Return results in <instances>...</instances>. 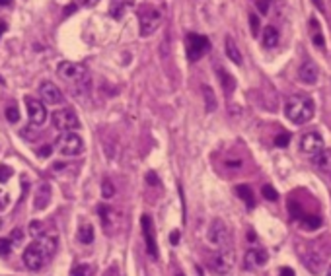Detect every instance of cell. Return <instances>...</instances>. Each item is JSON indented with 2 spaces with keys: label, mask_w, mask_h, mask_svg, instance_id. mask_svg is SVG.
I'll return each instance as SVG.
<instances>
[{
  "label": "cell",
  "mask_w": 331,
  "mask_h": 276,
  "mask_svg": "<svg viewBox=\"0 0 331 276\" xmlns=\"http://www.w3.org/2000/svg\"><path fill=\"white\" fill-rule=\"evenodd\" d=\"M51 121H53V126L61 132H68V130H76L80 128V119L76 117V113L68 107H63V109H57L53 111L51 115Z\"/></svg>",
  "instance_id": "277c9868"
},
{
  "label": "cell",
  "mask_w": 331,
  "mask_h": 276,
  "mask_svg": "<svg viewBox=\"0 0 331 276\" xmlns=\"http://www.w3.org/2000/svg\"><path fill=\"white\" fill-rule=\"evenodd\" d=\"M261 193H263V197H265L267 200H271V202H275V200L279 199V193H277V191H275L271 185H265V187L261 189Z\"/></svg>",
  "instance_id": "1f68e13d"
},
{
  "label": "cell",
  "mask_w": 331,
  "mask_h": 276,
  "mask_svg": "<svg viewBox=\"0 0 331 276\" xmlns=\"http://www.w3.org/2000/svg\"><path fill=\"white\" fill-rule=\"evenodd\" d=\"M178 276H185V274H182V272H180V274H178Z\"/></svg>",
  "instance_id": "11a10c76"
},
{
  "label": "cell",
  "mask_w": 331,
  "mask_h": 276,
  "mask_svg": "<svg viewBox=\"0 0 331 276\" xmlns=\"http://www.w3.org/2000/svg\"><path fill=\"white\" fill-rule=\"evenodd\" d=\"M8 204H10V195L0 189V210H4Z\"/></svg>",
  "instance_id": "ab89813d"
},
{
  "label": "cell",
  "mask_w": 331,
  "mask_h": 276,
  "mask_svg": "<svg viewBox=\"0 0 331 276\" xmlns=\"http://www.w3.org/2000/svg\"><path fill=\"white\" fill-rule=\"evenodd\" d=\"M10 251H12V241H10V237H0V257H8L10 255Z\"/></svg>",
  "instance_id": "f546056e"
},
{
  "label": "cell",
  "mask_w": 331,
  "mask_h": 276,
  "mask_svg": "<svg viewBox=\"0 0 331 276\" xmlns=\"http://www.w3.org/2000/svg\"><path fill=\"white\" fill-rule=\"evenodd\" d=\"M12 168H8V166H0V183H6L10 177H12Z\"/></svg>",
  "instance_id": "836d02e7"
},
{
  "label": "cell",
  "mask_w": 331,
  "mask_h": 276,
  "mask_svg": "<svg viewBox=\"0 0 331 276\" xmlns=\"http://www.w3.org/2000/svg\"><path fill=\"white\" fill-rule=\"evenodd\" d=\"M125 8H127V0H111V4H109V16L115 18V20H121Z\"/></svg>",
  "instance_id": "d4e9b609"
},
{
  "label": "cell",
  "mask_w": 331,
  "mask_h": 276,
  "mask_svg": "<svg viewBox=\"0 0 331 276\" xmlns=\"http://www.w3.org/2000/svg\"><path fill=\"white\" fill-rule=\"evenodd\" d=\"M103 276H119V270H117L115 266H111V268H107V270L103 272Z\"/></svg>",
  "instance_id": "ee69618b"
},
{
  "label": "cell",
  "mask_w": 331,
  "mask_h": 276,
  "mask_svg": "<svg viewBox=\"0 0 331 276\" xmlns=\"http://www.w3.org/2000/svg\"><path fill=\"white\" fill-rule=\"evenodd\" d=\"M37 245L41 247V251H43V255H45V259H49V257H53V253L57 251V237L55 235H47V233H41V235H37Z\"/></svg>",
  "instance_id": "ac0fdd59"
},
{
  "label": "cell",
  "mask_w": 331,
  "mask_h": 276,
  "mask_svg": "<svg viewBox=\"0 0 331 276\" xmlns=\"http://www.w3.org/2000/svg\"><path fill=\"white\" fill-rule=\"evenodd\" d=\"M300 220H302V230H306V231H315L323 224V220L319 216H306V218L302 216Z\"/></svg>",
  "instance_id": "cb8c5ba5"
},
{
  "label": "cell",
  "mask_w": 331,
  "mask_h": 276,
  "mask_svg": "<svg viewBox=\"0 0 331 276\" xmlns=\"http://www.w3.org/2000/svg\"><path fill=\"white\" fill-rule=\"evenodd\" d=\"M216 72H218V76H220V80H222V86H224V92H228V93H230V92L234 90V86H236V82H234V78H232V76H230V74H228L226 70H222V68H218Z\"/></svg>",
  "instance_id": "484cf974"
},
{
  "label": "cell",
  "mask_w": 331,
  "mask_h": 276,
  "mask_svg": "<svg viewBox=\"0 0 331 276\" xmlns=\"http://www.w3.org/2000/svg\"><path fill=\"white\" fill-rule=\"evenodd\" d=\"M170 241H172L174 245H178V243H180V231H172V235H170Z\"/></svg>",
  "instance_id": "f6af8a7d"
},
{
  "label": "cell",
  "mask_w": 331,
  "mask_h": 276,
  "mask_svg": "<svg viewBox=\"0 0 331 276\" xmlns=\"http://www.w3.org/2000/svg\"><path fill=\"white\" fill-rule=\"evenodd\" d=\"M30 231H32V235H41L43 233V224L41 222H37V220H33L32 224H30Z\"/></svg>",
  "instance_id": "8d00e7d4"
},
{
  "label": "cell",
  "mask_w": 331,
  "mask_h": 276,
  "mask_svg": "<svg viewBox=\"0 0 331 276\" xmlns=\"http://www.w3.org/2000/svg\"><path fill=\"white\" fill-rule=\"evenodd\" d=\"M325 276H331V266H329V270H327V274Z\"/></svg>",
  "instance_id": "db71d44e"
},
{
  "label": "cell",
  "mask_w": 331,
  "mask_h": 276,
  "mask_svg": "<svg viewBox=\"0 0 331 276\" xmlns=\"http://www.w3.org/2000/svg\"><path fill=\"white\" fill-rule=\"evenodd\" d=\"M45 262V255L41 251V247L37 245V241H33L32 245L26 247L24 251V264L30 268V270H39Z\"/></svg>",
  "instance_id": "30bf717a"
},
{
  "label": "cell",
  "mask_w": 331,
  "mask_h": 276,
  "mask_svg": "<svg viewBox=\"0 0 331 276\" xmlns=\"http://www.w3.org/2000/svg\"><path fill=\"white\" fill-rule=\"evenodd\" d=\"M271 2H273V0H257V8H259V12H261L263 16L269 12V8H271Z\"/></svg>",
  "instance_id": "f35d334b"
},
{
  "label": "cell",
  "mask_w": 331,
  "mask_h": 276,
  "mask_svg": "<svg viewBox=\"0 0 331 276\" xmlns=\"http://www.w3.org/2000/svg\"><path fill=\"white\" fill-rule=\"evenodd\" d=\"M70 276H92V266L90 264H76L70 270Z\"/></svg>",
  "instance_id": "4316f807"
},
{
  "label": "cell",
  "mask_w": 331,
  "mask_h": 276,
  "mask_svg": "<svg viewBox=\"0 0 331 276\" xmlns=\"http://www.w3.org/2000/svg\"><path fill=\"white\" fill-rule=\"evenodd\" d=\"M236 195L248 204V208H253L255 206V197H253V191L248 187V185H238L236 187Z\"/></svg>",
  "instance_id": "7402d4cb"
},
{
  "label": "cell",
  "mask_w": 331,
  "mask_h": 276,
  "mask_svg": "<svg viewBox=\"0 0 331 276\" xmlns=\"http://www.w3.org/2000/svg\"><path fill=\"white\" fill-rule=\"evenodd\" d=\"M224 47H226V57H228L234 64H242V62H244L242 53H240V49H238V45L234 43V39H232V37H226Z\"/></svg>",
  "instance_id": "d6986e66"
},
{
  "label": "cell",
  "mask_w": 331,
  "mask_h": 276,
  "mask_svg": "<svg viewBox=\"0 0 331 276\" xmlns=\"http://www.w3.org/2000/svg\"><path fill=\"white\" fill-rule=\"evenodd\" d=\"M300 148H302V152H306V154H310V156L321 152V150H323V138H321V134L315 132V130L306 132V134L302 136V140H300Z\"/></svg>",
  "instance_id": "8fae6325"
},
{
  "label": "cell",
  "mask_w": 331,
  "mask_h": 276,
  "mask_svg": "<svg viewBox=\"0 0 331 276\" xmlns=\"http://www.w3.org/2000/svg\"><path fill=\"white\" fill-rule=\"evenodd\" d=\"M14 0H0V6H12Z\"/></svg>",
  "instance_id": "681fc988"
},
{
  "label": "cell",
  "mask_w": 331,
  "mask_h": 276,
  "mask_svg": "<svg viewBox=\"0 0 331 276\" xmlns=\"http://www.w3.org/2000/svg\"><path fill=\"white\" fill-rule=\"evenodd\" d=\"M146 179H148V183H150V185H158V183H160V181H158L152 173H148V177H146Z\"/></svg>",
  "instance_id": "c3c4849f"
},
{
  "label": "cell",
  "mask_w": 331,
  "mask_h": 276,
  "mask_svg": "<svg viewBox=\"0 0 331 276\" xmlns=\"http://www.w3.org/2000/svg\"><path fill=\"white\" fill-rule=\"evenodd\" d=\"M203 92H205V97H207V111H215L216 101H215V93H213V90H211L209 86H205V88H203Z\"/></svg>",
  "instance_id": "83f0119b"
},
{
  "label": "cell",
  "mask_w": 331,
  "mask_h": 276,
  "mask_svg": "<svg viewBox=\"0 0 331 276\" xmlns=\"http://www.w3.org/2000/svg\"><path fill=\"white\" fill-rule=\"evenodd\" d=\"M10 241H12V245H20L24 241V231L22 230H14L10 233Z\"/></svg>",
  "instance_id": "74e56055"
},
{
  "label": "cell",
  "mask_w": 331,
  "mask_h": 276,
  "mask_svg": "<svg viewBox=\"0 0 331 276\" xmlns=\"http://www.w3.org/2000/svg\"><path fill=\"white\" fill-rule=\"evenodd\" d=\"M162 22V12L152 6H144L138 12V24H140V35H152Z\"/></svg>",
  "instance_id": "5b68a950"
},
{
  "label": "cell",
  "mask_w": 331,
  "mask_h": 276,
  "mask_svg": "<svg viewBox=\"0 0 331 276\" xmlns=\"http://www.w3.org/2000/svg\"><path fill=\"white\" fill-rule=\"evenodd\" d=\"M288 212H290V218H294V220L302 218V210H300L298 202H288Z\"/></svg>",
  "instance_id": "d6a6232c"
},
{
  "label": "cell",
  "mask_w": 331,
  "mask_h": 276,
  "mask_svg": "<svg viewBox=\"0 0 331 276\" xmlns=\"http://www.w3.org/2000/svg\"><path fill=\"white\" fill-rule=\"evenodd\" d=\"M302 262L306 264V268L312 272V274H321V266H323V257L315 251H306L302 257Z\"/></svg>",
  "instance_id": "e0dca14e"
},
{
  "label": "cell",
  "mask_w": 331,
  "mask_h": 276,
  "mask_svg": "<svg viewBox=\"0 0 331 276\" xmlns=\"http://www.w3.org/2000/svg\"><path fill=\"white\" fill-rule=\"evenodd\" d=\"M315 105L310 95H294L284 105V115L294 124H304L314 117Z\"/></svg>",
  "instance_id": "6da1fadb"
},
{
  "label": "cell",
  "mask_w": 331,
  "mask_h": 276,
  "mask_svg": "<svg viewBox=\"0 0 331 276\" xmlns=\"http://www.w3.org/2000/svg\"><path fill=\"white\" fill-rule=\"evenodd\" d=\"M267 261H269V253L265 249H249L246 253V257H244V266L248 270H251V268L263 266Z\"/></svg>",
  "instance_id": "5bb4252c"
},
{
  "label": "cell",
  "mask_w": 331,
  "mask_h": 276,
  "mask_svg": "<svg viewBox=\"0 0 331 276\" xmlns=\"http://www.w3.org/2000/svg\"><path fill=\"white\" fill-rule=\"evenodd\" d=\"M6 119H8L10 123H18V121H20L18 109H16V107H8V109H6Z\"/></svg>",
  "instance_id": "d590c367"
},
{
  "label": "cell",
  "mask_w": 331,
  "mask_h": 276,
  "mask_svg": "<svg viewBox=\"0 0 331 276\" xmlns=\"http://www.w3.org/2000/svg\"><path fill=\"white\" fill-rule=\"evenodd\" d=\"M263 45L267 47V49H273V47H277V43H279V31H277V28H273V26H267L265 30H263Z\"/></svg>",
  "instance_id": "ffe728a7"
},
{
  "label": "cell",
  "mask_w": 331,
  "mask_h": 276,
  "mask_svg": "<svg viewBox=\"0 0 331 276\" xmlns=\"http://www.w3.org/2000/svg\"><path fill=\"white\" fill-rule=\"evenodd\" d=\"M248 239H249V241H255V233H253V231H249V233H248Z\"/></svg>",
  "instance_id": "f5cc1de1"
},
{
  "label": "cell",
  "mask_w": 331,
  "mask_h": 276,
  "mask_svg": "<svg viewBox=\"0 0 331 276\" xmlns=\"http://www.w3.org/2000/svg\"><path fill=\"white\" fill-rule=\"evenodd\" d=\"M115 195V187H113V183L109 181V179H105L103 183H101V197L103 199H111Z\"/></svg>",
  "instance_id": "f1b7e54d"
},
{
  "label": "cell",
  "mask_w": 331,
  "mask_h": 276,
  "mask_svg": "<svg viewBox=\"0 0 331 276\" xmlns=\"http://www.w3.org/2000/svg\"><path fill=\"white\" fill-rule=\"evenodd\" d=\"M51 200V185L49 183H41L35 189V197H33V208L35 210H45L47 204Z\"/></svg>",
  "instance_id": "2e32d148"
},
{
  "label": "cell",
  "mask_w": 331,
  "mask_h": 276,
  "mask_svg": "<svg viewBox=\"0 0 331 276\" xmlns=\"http://www.w3.org/2000/svg\"><path fill=\"white\" fill-rule=\"evenodd\" d=\"M314 45H317V47H321V49H323V45H325L323 35H321L319 31H315V33H314Z\"/></svg>",
  "instance_id": "b9f144b4"
},
{
  "label": "cell",
  "mask_w": 331,
  "mask_h": 276,
  "mask_svg": "<svg viewBox=\"0 0 331 276\" xmlns=\"http://www.w3.org/2000/svg\"><path fill=\"white\" fill-rule=\"evenodd\" d=\"M140 226H142V235H144V243H146V251L152 259H158V247H156V237H154V222L148 214H144L140 218Z\"/></svg>",
  "instance_id": "ba28073f"
},
{
  "label": "cell",
  "mask_w": 331,
  "mask_h": 276,
  "mask_svg": "<svg viewBox=\"0 0 331 276\" xmlns=\"http://www.w3.org/2000/svg\"><path fill=\"white\" fill-rule=\"evenodd\" d=\"M281 276H296V274H294V270H292V268H288V266H284V268L281 270Z\"/></svg>",
  "instance_id": "bcb514c9"
},
{
  "label": "cell",
  "mask_w": 331,
  "mask_h": 276,
  "mask_svg": "<svg viewBox=\"0 0 331 276\" xmlns=\"http://www.w3.org/2000/svg\"><path fill=\"white\" fill-rule=\"evenodd\" d=\"M4 31H6V24H4V22H0V35H2Z\"/></svg>",
  "instance_id": "816d5d0a"
},
{
  "label": "cell",
  "mask_w": 331,
  "mask_h": 276,
  "mask_svg": "<svg viewBox=\"0 0 331 276\" xmlns=\"http://www.w3.org/2000/svg\"><path fill=\"white\" fill-rule=\"evenodd\" d=\"M78 241L84 243V245H90L94 241V228H92V224H82L78 228Z\"/></svg>",
  "instance_id": "603a6c76"
},
{
  "label": "cell",
  "mask_w": 331,
  "mask_h": 276,
  "mask_svg": "<svg viewBox=\"0 0 331 276\" xmlns=\"http://www.w3.org/2000/svg\"><path fill=\"white\" fill-rule=\"evenodd\" d=\"M57 150L63 156H78L84 150V140H82V138L76 132H72V130L63 132L57 138Z\"/></svg>",
  "instance_id": "3957f363"
},
{
  "label": "cell",
  "mask_w": 331,
  "mask_h": 276,
  "mask_svg": "<svg viewBox=\"0 0 331 276\" xmlns=\"http://www.w3.org/2000/svg\"><path fill=\"white\" fill-rule=\"evenodd\" d=\"M57 74L65 80H70V82H82L86 78V68L82 64H76V62H68V61H63L59 66H57Z\"/></svg>",
  "instance_id": "52a82bcc"
},
{
  "label": "cell",
  "mask_w": 331,
  "mask_h": 276,
  "mask_svg": "<svg viewBox=\"0 0 331 276\" xmlns=\"http://www.w3.org/2000/svg\"><path fill=\"white\" fill-rule=\"evenodd\" d=\"M26 105H28V115H30V121L33 124H43L47 121V109H45V103L37 97H32L28 95L26 97Z\"/></svg>",
  "instance_id": "9c48e42d"
},
{
  "label": "cell",
  "mask_w": 331,
  "mask_h": 276,
  "mask_svg": "<svg viewBox=\"0 0 331 276\" xmlns=\"http://www.w3.org/2000/svg\"><path fill=\"white\" fill-rule=\"evenodd\" d=\"M39 95L45 105H57L63 101V92L53 84V82H43L39 86Z\"/></svg>",
  "instance_id": "7c38bea8"
},
{
  "label": "cell",
  "mask_w": 331,
  "mask_h": 276,
  "mask_svg": "<svg viewBox=\"0 0 331 276\" xmlns=\"http://www.w3.org/2000/svg\"><path fill=\"white\" fill-rule=\"evenodd\" d=\"M209 241L213 245H218V247L228 243V228H226V224L222 220H215L211 224V228H209Z\"/></svg>",
  "instance_id": "4fadbf2b"
},
{
  "label": "cell",
  "mask_w": 331,
  "mask_h": 276,
  "mask_svg": "<svg viewBox=\"0 0 331 276\" xmlns=\"http://www.w3.org/2000/svg\"><path fill=\"white\" fill-rule=\"evenodd\" d=\"M288 142H290V134H288V132H282V134H279V136L275 138V146H277V148H286Z\"/></svg>",
  "instance_id": "4dcf8cb0"
},
{
  "label": "cell",
  "mask_w": 331,
  "mask_h": 276,
  "mask_svg": "<svg viewBox=\"0 0 331 276\" xmlns=\"http://www.w3.org/2000/svg\"><path fill=\"white\" fill-rule=\"evenodd\" d=\"M232 266H234V251L226 245H222L218 251H215L211 261H209V270L213 274H218V276L228 274Z\"/></svg>",
  "instance_id": "7a4b0ae2"
},
{
  "label": "cell",
  "mask_w": 331,
  "mask_h": 276,
  "mask_svg": "<svg viewBox=\"0 0 331 276\" xmlns=\"http://www.w3.org/2000/svg\"><path fill=\"white\" fill-rule=\"evenodd\" d=\"M51 146H43V148H39V156L41 158H47V156H51Z\"/></svg>",
  "instance_id": "7bdbcfd3"
},
{
  "label": "cell",
  "mask_w": 331,
  "mask_h": 276,
  "mask_svg": "<svg viewBox=\"0 0 331 276\" xmlns=\"http://www.w3.org/2000/svg\"><path fill=\"white\" fill-rule=\"evenodd\" d=\"M312 2H314V6H315L319 12H323V0H312Z\"/></svg>",
  "instance_id": "7dc6e473"
},
{
  "label": "cell",
  "mask_w": 331,
  "mask_h": 276,
  "mask_svg": "<svg viewBox=\"0 0 331 276\" xmlns=\"http://www.w3.org/2000/svg\"><path fill=\"white\" fill-rule=\"evenodd\" d=\"M76 2V6H82V8H92V6H96L99 0H74Z\"/></svg>",
  "instance_id": "60d3db41"
},
{
  "label": "cell",
  "mask_w": 331,
  "mask_h": 276,
  "mask_svg": "<svg viewBox=\"0 0 331 276\" xmlns=\"http://www.w3.org/2000/svg\"><path fill=\"white\" fill-rule=\"evenodd\" d=\"M74 10H76V6H68V8L65 10V16H68V14H72Z\"/></svg>",
  "instance_id": "f907efd6"
},
{
  "label": "cell",
  "mask_w": 331,
  "mask_h": 276,
  "mask_svg": "<svg viewBox=\"0 0 331 276\" xmlns=\"http://www.w3.org/2000/svg\"><path fill=\"white\" fill-rule=\"evenodd\" d=\"M185 45H187V59L191 62H197L211 47V41L205 37V35H199V33H187L185 37Z\"/></svg>",
  "instance_id": "8992f818"
},
{
  "label": "cell",
  "mask_w": 331,
  "mask_h": 276,
  "mask_svg": "<svg viewBox=\"0 0 331 276\" xmlns=\"http://www.w3.org/2000/svg\"><path fill=\"white\" fill-rule=\"evenodd\" d=\"M249 28L253 35H259V18L255 14H249Z\"/></svg>",
  "instance_id": "e575fe53"
},
{
  "label": "cell",
  "mask_w": 331,
  "mask_h": 276,
  "mask_svg": "<svg viewBox=\"0 0 331 276\" xmlns=\"http://www.w3.org/2000/svg\"><path fill=\"white\" fill-rule=\"evenodd\" d=\"M312 160H314V164H315L319 169H331V152H329V150L323 148L321 152L314 154Z\"/></svg>",
  "instance_id": "44dd1931"
},
{
  "label": "cell",
  "mask_w": 331,
  "mask_h": 276,
  "mask_svg": "<svg viewBox=\"0 0 331 276\" xmlns=\"http://www.w3.org/2000/svg\"><path fill=\"white\" fill-rule=\"evenodd\" d=\"M317 78H319V70H317V66H315L312 61H306V62L298 68V80H300L302 84L314 86V84L317 82Z\"/></svg>",
  "instance_id": "9a60e30c"
}]
</instances>
